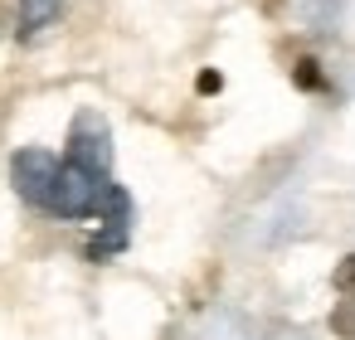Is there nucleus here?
I'll list each match as a JSON object with an SVG mask.
<instances>
[{
  "instance_id": "obj_1",
  "label": "nucleus",
  "mask_w": 355,
  "mask_h": 340,
  "mask_svg": "<svg viewBox=\"0 0 355 340\" xmlns=\"http://www.w3.org/2000/svg\"><path fill=\"white\" fill-rule=\"evenodd\" d=\"M103 190H107V175H93V170H83L73 161H59L49 214H59V219H88V214H98Z\"/></svg>"
},
{
  "instance_id": "obj_2",
  "label": "nucleus",
  "mask_w": 355,
  "mask_h": 340,
  "mask_svg": "<svg viewBox=\"0 0 355 340\" xmlns=\"http://www.w3.org/2000/svg\"><path fill=\"white\" fill-rule=\"evenodd\" d=\"M73 165L93 170V175H107L112 170V132L98 112H78L73 117V132H69V156Z\"/></svg>"
},
{
  "instance_id": "obj_3",
  "label": "nucleus",
  "mask_w": 355,
  "mask_h": 340,
  "mask_svg": "<svg viewBox=\"0 0 355 340\" xmlns=\"http://www.w3.org/2000/svg\"><path fill=\"white\" fill-rule=\"evenodd\" d=\"M10 175H15V190H20V199H30V204L49 209V195H54V175H59V161H54L49 151H40V146L20 151V156L10 161Z\"/></svg>"
},
{
  "instance_id": "obj_4",
  "label": "nucleus",
  "mask_w": 355,
  "mask_h": 340,
  "mask_svg": "<svg viewBox=\"0 0 355 340\" xmlns=\"http://www.w3.org/2000/svg\"><path fill=\"white\" fill-rule=\"evenodd\" d=\"M59 6H64V0H20V35L35 39L44 25L59 20Z\"/></svg>"
},
{
  "instance_id": "obj_5",
  "label": "nucleus",
  "mask_w": 355,
  "mask_h": 340,
  "mask_svg": "<svg viewBox=\"0 0 355 340\" xmlns=\"http://www.w3.org/2000/svg\"><path fill=\"white\" fill-rule=\"evenodd\" d=\"M122 248H127V224H122V219H103V233L88 243V258H93V262H107V258L122 253Z\"/></svg>"
},
{
  "instance_id": "obj_6",
  "label": "nucleus",
  "mask_w": 355,
  "mask_h": 340,
  "mask_svg": "<svg viewBox=\"0 0 355 340\" xmlns=\"http://www.w3.org/2000/svg\"><path fill=\"white\" fill-rule=\"evenodd\" d=\"M331 330L345 335V340H355V301H340V306L331 311Z\"/></svg>"
},
{
  "instance_id": "obj_7",
  "label": "nucleus",
  "mask_w": 355,
  "mask_h": 340,
  "mask_svg": "<svg viewBox=\"0 0 355 340\" xmlns=\"http://www.w3.org/2000/svg\"><path fill=\"white\" fill-rule=\"evenodd\" d=\"M331 282H336V292H340V296H350V301H355V253L336 262V277H331Z\"/></svg>"
},
{
  "instance_id": "obj_8",
  "label": "nucleus",
  "mask_w": 355,
  "mask_h": 340,
  "mask_svg": "<svg viewBox=\"0 0 355 340\" xmlns=\"http://www.w3.org/2000/svg\"><path fill=\"white\" fill-rule=\"evenodd\" d=\"M292 78H297V88L316 93V88H321V64H316V59H297V73H292Z\"/></svg>"
},
{
  "instance_id": "obj_9",
  "label": "nucleus",
  "mask_w": 355,
  "mask_h": 340,
  "mask_svg": "<svg viewBox=\"0 0 355 340\" xmlns=\"http://www.w3.org/2000/svg\"><path fill=\"white\" fill-rule=\"evenodd\" d=\"M195 88H200V93H219V88H224V78H219V73H214V69H205V73H200V83H195Z\"/></svg>"
}]
</instances>
